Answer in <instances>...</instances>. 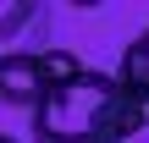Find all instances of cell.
<instances>
[{"instance_id":"obj_1","label":"cell","mask_w":149,"mask_h":143,"mask_svg":"<svg viewBox=\"0 0 149 143\" xmlns=\"http://www.w3.org/2000/svg\"><path fill=\"white\" fill-rule=\"evenodd\" d=\"M122 105V83L111 72L83 66L72 83L44 88V99L33 105V143H116Z\"/></svg>"},{"instance_id":"obj_2","label":"cell","mask_w":149,"mask_h":143,"mask_svg":"<svg viewBox=\"0 0 149 143\" xmlns=\"http://www.w3.org/2000/svg\"><path fill=\"white\" fill-rule=\"evenodd\" d=\"M44 72H39V50H6L0 55V105L11 110H33L44 99Z\"/></svg>"},{"instance_id":"obj_3","label":"cell","mask_w":149,"mask_h":143,"mask_svg":"<svg viewBox=\"0 0 149 143\" xmlns=\"http://www.w3.org/2000/svg\"><path fill=\"white\" fill-rule=\"evenodd\" d=\"M116 83H122V94H127V99L149 105V28L122 50V72H116Z\"/></svg>"},{"instance_id":"obj_4","label":"cell","mask_w":149,"mask_h":143,"mask_svg":"<svg viewBox=\"0 0 149 143\" xmlns=\"http://www.w3.org/2000/svg\"><path fill=\"white\" fill-rule=\"evenodd\" d=\"M44 17V6H33V0H0V44L6 39H17L28 22H39Z\"/></svg>"},{"instance_id":"obj_5","label":"cell","mask_w":149,"mask_h":143,"mask_svg":"<svg viewBox=\"0 0 149 143\" xmlns=\"http://www.w3.org/2000/svg\"><path fill=\"white\" fill-rule=\"evenodd\" d=\"M39 72H44V83L55 88V83H72V77L83 72V61H77L72 50H39Z\"/></svg>"},{"instance_id":"obj_6","label":"cell","mask_w":149,"mask_h":143,"mask_svg":"<svg viewBox=\"0 0 149 143\" xmlns=\"http://www.w3.org/2000/svg\"><path fill=\"white\" fill-rule=\"evenodd\" d=\"M116 143H149V105H138V99L122 105V132H116Z\"/></svg>"},{"instance_id":"obj_7","label":"cell","mask_w":149,"mask_h":143,"mask_svg":"<svg viewBox=\"0 0 149 143\" xmlns=\"http://www.w3.org/2000/svg\"><path fill=\"white\" fill-rule=\"evenodd\" d=\"M0 143H17V138H6V132H0Z\"/></svg>"}]
</instances>
